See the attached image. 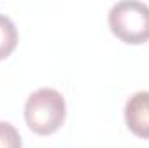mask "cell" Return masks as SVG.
<instances>
[{
  "label": "cell",
  "mask_w": 149,
  "mask_h": 148,
  "mask_svg": "<svg viewBox=\"0 0 149 148\" xmlns=\"http://www.w3.org/2000/svg\"><path fill=\"white\" fill-rule=\"evenodd\" d=\"M17 40L19 37L14 21L9 16L0 14V61L7 59L14 52V49L17 47Z\"/></svg>",
  "instance_id": "obj_4"
},
{
  "label": "cell",
  "mask_w": 149,
  "mask_h": 148,
  "mask_svg": "<svg viewBox=\"0 0 149 148\" xmlns=\"http://www.w3.org/2000/svg\"><path fill=\"white\" fill-rule=\"evenodd\" d=\"M66 118L64 96L52 89L42 87L31 92L24 103V120L31 132L38 136H50L61 129Z\"/></svg>",
  "instance_id": "obj_1"
},
{
  "label": "cell",
  "mask_w": 149,
  "mask_h": 148,
  "mask_svg": "<svg viewBox=\"0 0 149 148\" xmlns=\"http://www.w3.org/2000/svg\"><path fill=\"white\" fill-rule=\"evenodd\" d=\"M123 113L127 129L137 138L149 140V91H139L132 94Z\"/></svg>",
  "instance_id": "obj_3"
},
{
  "label": "cell",
  "mask_w": 149,
  "mask_h": 148,
  "mask_svg": "<svg viewBox=\"0 0 149 148\" xmlns=\"http://www.w3.org/2000/svg\"><path fill=\"white\" fill-rule=\"evenodd\" d=\"M0 148H23L21 134L10 122L0 120Z\"/></svg>",
  "instance_id": "obj_5"
},
{
  "label": "cell",
  "mask_w": 149,
  "mask_h": 148,
  "mask_svg": "<svg viewBox=\"0 0 149 148\" xmlns=\"http://www.w3.org/2000/svg\"><path fill=\"white\" fill-rule=\"evenodd\" d=\"M109 30L128 45L149 42V5L137 0L116 2L108 14Z\"/></svg>",
  "instance_id": "obj_2"
}]
</instances>
